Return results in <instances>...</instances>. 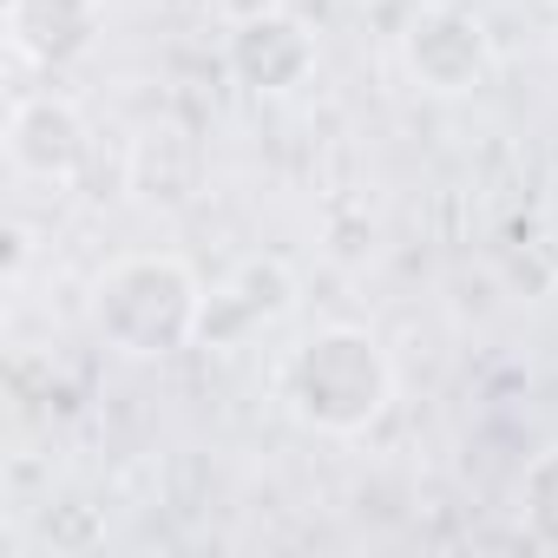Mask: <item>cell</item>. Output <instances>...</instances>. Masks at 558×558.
I'll return each instance as SVG.
<instances>
[{
	"label": "cell",
	"mask_w": 558,
	"mask_h": 558,
	"mask_svg": "<svg viewBox=\"0 0 558 558\" xmlns=\"http://www.w3.org/2000/svg\"><path fill=\"white\" fill-rule=\"evenodd\" d=\"M99 329L125 355H165L197 323V290L171 256H132L99 276Z\"/></svg>",
	"instance_id": "6da1fadb"
},
{
	"label": "cell",
	"mask_w": 558,
	"mask_h": 558,
	"mask_svg": "<svg viewBox=\"0 0 558 558\" xmlns=\"http://www.w3.org/2000/svg\"><path fill=\"white\" fill-rule=\"evenodd\" d=\"M290 395H296V408L316 414L323 427H355V421H368V414L381 408L388 368H381V355H375L368 336L336 329V336H316V342L296 355Z\"/></svg>",
	"instance_id": "7a4b0ae2"
},
{
	"label": "cell",
	"mask_w": 558,
	"mask_h": 558,
	"mask_svg": "<svg viewBox=\"0 0 558 558\" xmlns=\"http://www.w3.org/2000/svg\"><path fill=\"white\" fill-rule=\"evenodd\" d=\"M93 21H99L93 0H8V40L34 66H60L73 53H86Z\"/></svg>",
	"instance_id": "3957f363"
},
{
	"label": "cell",
	"mask_w": 558,
	"mask_h": 558,
	"mask_svg": "<svg viewBox=\"0 0 558 558\" xmlns=\"http://www.w3.org/2000/svg\"><path fill=\"white\" fill-rule=\"evenodd\" d=\"M8 151L21 171L34 178H66L86 151V132H80V112L60 106V99H27L8 125Z\"/></svg>",
	"instance_id": "277c9868"
}]
</instances>
